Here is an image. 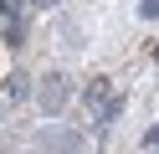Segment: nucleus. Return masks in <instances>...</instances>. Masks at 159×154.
<instances>
[{
  "instance_id": "1",
  "label": "nucleus",
  "mask_w": 159,
  "mask_h": 154,
  "mask_svg": "<svg viewBox=\"0 0 159 154\" xmlns=\"http://www.w3.org/2000/svg\"><path fill=\"white\" fill-rule=\"evenodd\" d=\"M41 103H46V113H57L67 103V77L62 72H52V77H46V87H41Z\"/></svg>"
},
{
  "instance_id": "2",
  "label": "nucleus",
  "mask_w": 159,
  "mask_h": 154,
  "mask_svg": "<svg viewBox=\"0 0 159 154\" xmlns=\"http://www.w3.org/2000/svg\"><path fill=\"white\" fill-rule=\"evenodd\" d=\"M5 87H11V98H26V77H21V72H11V77H5Z\"/></svg>"
},
{
  "instance_id": "3",
  "label": "nucleus",
  "mask_w": 159,
  "mask_h": 154,
  "mask_svg": "<svg viewBox=\"0 0 159 154\" xmlns=\"http://www.w3.org/2000/svg\"><path fill=\"white\" fill-rule=\"evenodd\" d=\"M139 16H144V21H159V0H139Z\"/></svg>"
},
{
  "instance_id": "4",
  "label": "nucleus",
  "mask_w": 159,
  "mask_h": 154,
  "mask_svg": "<svg viewBox=\"0 0 159 154\" xmlns=\"http://www.w3.org/2000/svg\"><path fill=\"white\" fill-rule=\"evenodd\" d=\"M0 16H5V21H16V16H21V0H0Z\"/></svg>"
},
{
  "instance_id": "5",
  "label": "nucleus",
  "mask_w": 159,
  "mask_h": 154,
  "mask_svg": "<svg viewBox=\"0 0 159 154\" xmlns=\"http://www.w3.org/2000/svg\"><path fill=\"white\" fill-rule=\"evenodd\" d=\"M144 144H159V123H154V128H149V133H144Z\"/></svg>"
},
{
  "instance_id": "6",
  "label": "nucleus",
  "mask_w": 159,
  "mask_h": 154,
  "mask_svg": "<svg viewBox=\"0 0 159 154\" xmlns=\"http://www.w3.org/2000/svg\"><path fill=\"white\" fill-rule=\"evenodd\" d=\"M36 5H52V0H36Z\"/></svg>"
},
{
  "instance_id": "7",
  "label": "nucleus",
  "mask_w": 159,
  "mask_h": 154,
  "mask_svg": "<svg viewBox=\"0 0 159 154\" xmlns=\"http://www.w3.org/2000/svg\"><path fill=\"white\" fill-rule=\"evenodd\" d=\"M154 62H159V46H154Z\"/></svg>"
}]
</instances>
